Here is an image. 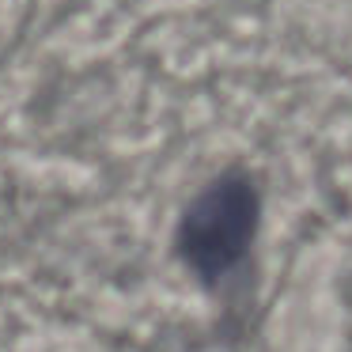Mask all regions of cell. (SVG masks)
<instances>
[{
  "label": "cell",
  "instance_id": "cell-1",
  "mask_svg": "<svg viewBox=\"0 0 352 352\" xmlns=\"http://www.w3.org/2000/svg\"><path fill=\"white\" fill-rule=\"evenodd\" d=\"M261 223V193L246 170H223L182 208L175 254L205 288L223 284L246 261Z\"/></svg>",
  "mask_w": 352,
  "mask_h": 352
}]
</instances>
